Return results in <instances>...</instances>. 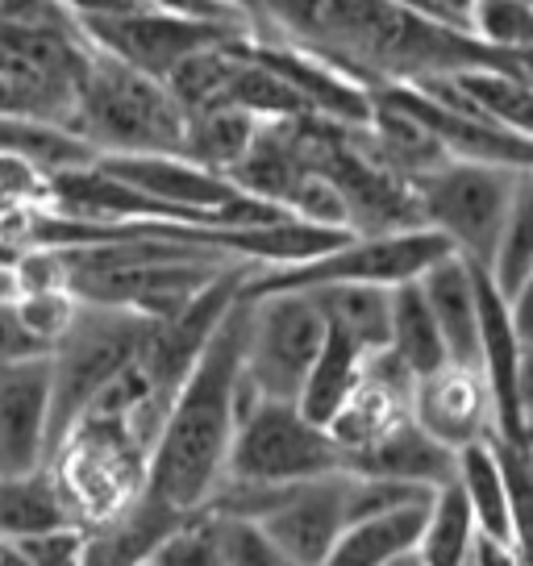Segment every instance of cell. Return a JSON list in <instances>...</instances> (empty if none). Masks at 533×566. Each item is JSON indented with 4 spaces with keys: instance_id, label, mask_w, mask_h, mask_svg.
I'll return each mask as SVG.
<instances>
[{
    "instance_id": "cell-34",
    "label": "cell",
    "mask_w": 533,
    "mask_h": 566,
    "mask_svg": "<svg viewBox=\"0 0 533 566\" xmlns=\"http://www.w3.org/2000/svg\"><path fill=\"white\" fill-rule=\"evenodd\" d=\"M84 525H67V530H51L25 537V542H9L18 546L21 558H30L34 566H84Z\"/></svg>"
},
{
    "instance_id": "cell-10",
    "label": "cell",
    "mask_w": 533,
    "mask_h": 566,
    "mask_svg": "<svg viewBox=\"0 0 533 566\" xmlns=\"http://www.w3.org/2000/svg\"><path fill=\"white\" fill-rule=\"evenodd\" d=\"M84 34L92 38V46L159 80H167L188 54L250 38L247 30L226 25V21L184 18V13H167L150 4L129 9V13H108V18H84Z\"/></svg>"
},
{
    "instance_id": "cell-32",
    "label": "cell",
    "mask_w": 533,
    "mask_h": 566,
    "mask_svg": "<svg viewBox=\"0 0 533 566\" xmlns=\"http://www.w3.org/2000/svg\"><path fill=\"white\" fill-rule=\"evenodd\" d=\"M84 301L75 296L72 287H38V292H18V313L30 325V334L46 342V350H54L67 329L75 325Z\"/></svg>"
},
{
    "instance_id": "cell-43",
    "label": "cell",
    "mask_w": 533,
    "mask_h": 566,
    "mask_svg": "<svg viewBox=\"0 0 533 566\" xmlns=\"http://www.w3.org/2000/svg\"><path fill=\"white\" fill-rule=\"evenodd\" d=\"M0 117H25V105H21L18 88L0 75Z\"/></svg>"
},
{
    "instance_id": "cell-28",
    "label": "cell",
    "mask_w": 533,
    "mask_h": 566,
    "mask_svg": "<svg viewBox=\"0 0 533 566\" xmlns=\"http://www.w3.org/2000/svg\"><path fill=\"white\" fill-rule=\"evenodd\" d=\"M263 122L250 117L247 108L238 105H213L205 113L188 117V134H184V155L205 167H217L230 176L238 163L247 159V150L254 146Z\"/></svg>"
},
{
    "instance_id": "cell-13",
    "label": "cell",
    "mask_w": 533,
    "mask_h": 566,
    "mask_svg": "<svg viewBox=\"0 0 533 566\" xmlns=\"http://www.w3.org/2000/svg\"><path fill=\"white\" fill-rule=\"evenodd\" d=\"M247 51L254 54V59H263L266 67L280 71L288 84L309 101V108H313L317 117L355 125V129L372 125L375 92L367 88L358 75L338 67L334 59L309 51V46H296V42H280V38H250Z\"/></svg>"
},
{
    "instance_id": "cell-27",
    "label": "cell",
    "mask_w": 533,
    "mask_h": 566,
    "mask_svg": "<svg viewBox=\"0 0 533 566\" xmlns=\"http://www.w3.org/2000/svg\"><path fill=\"white\" fill-rule=\"evenodd\" d=\"M405 417H412V396L372 379L367 367H363V384H358V391L346 400V408L334 417L330 433L338 438V446L346 450V459H351V454L379 442L384 433H391Z\"/></svg>"
},
{
    "instance_id": "cell-6",
    "label": "cell",
    "mask_w": 533,
    "mask_h": 566,
    "mask_svg": "<svg viewBox=\"0 0 533 566\" xmlns=\"http://www.w3.org/2000/svg\"><path fill=\"white\" fill-rule=\"evenodd\" d=\"M450 242L433 226L396 233H355L342 247L325 250L309 263L292 266H254L247 280L250 296L266 292H309L321 283H384L400 287L409 280H421L429 266L450 254Z\"/></svg>"
},
{
    "instance_id": "cell-45",
    "label": "cell",
    "mask_w": 533,
    "mask_h": 566,
    "mask_svg": "<svg viewBox=\"0 0 533 566\" xmlns=\"http://www.w3.org/2000/svg\"><path fill=\"white\" fill-rule=\"evenodd\" d=\"M530 438H533V424H530Z\"/></svg>"
},
{
    "instance_id": "cell-29",
    "label": "cell",
    "mask_w": 533,
    "mask_h": 566,
    "mask_svg": "<svg viewBox=\"0 0 533 566\" xmlns=\"http://www.w3.org/2000/svg\"><path fill=\"white\" fill-rule=\"evenodd\" d=\"M488 271H492V280H497V287L509 301L521 292V283L530 280V271H533V167L521 176V184H516L513 209H509L504 226H500V238H497V247H492Z\"/></svg>"
},
{
    "instance_id": "cell-31",
    "label": "cell",
    "mask_w": 533,
    "mask_h": 566,
    "mask_svg": "<svg viewBox=\"0 0 533 566\" xmlns=\"http://www.w3.org/2000/svg\"><path fill=\"white\" fill-rule=\"evenodd\" d=\"M471 34L513 59L533 51V0H475Z\"/></svg>"
},
{
    "instance_id": "cell-15",
    "label": "cell",
    "mask_w": 533,
    "mask_h": 566,
    "mask_svg": "<svg viewBox=\"0 0 533 566\" xmlns=\"http://www.w3.org/2000/svg\"><path fill=\"white\" fill-rule=\"evenodd\" d=\"M433 317L442 325L446 350L454 367H471L483 375V334H480V287H475V263L462 259L459 250H450L446 259L429 266L421 275Z\"/></svg>"
},
{
    "instance_id": "cell-22",
    "label": "cell",
    "mask_w": 533,
    "mask_h": 566,
    "mask_svg": "<svg viewBox=\"0 0 533 566\" xmlns=\"http://www.w3.org/2000/svg\"><path fill=\"white\" fill-rule=\"evenodd\" d=\"M330 329L351 334L358 346L379 350L391 342V287L384 283H321L309 287Z\"/></svg>"
},
{
    "instance_id": "cell-17",
    "label": "cell",
    "mask_w": 533,
    "mask_h": 566,
    "mask_svg": "<svg viewBox=\"0 0 533 566\" xmlns=\"http://www.w3.org/2000/svg\"><path fill=\"white\" fill-rule=\"evenodd\" d=\"M192 513H179L146 488L134 504H125L117 516L92 525L84 537V566H146L155 549L171 537Z\"/></svg>"
},
{
    "instance_id": "cell-14",
    "label": "cell",
    "mask_w": 533,
    "mask_h": 566,
    "mask_svg": "<svg viewBox=\"0 0 533 566\" xmlns=\"http://www.w3.org/2000/svg\"><path fill=\"white\" fill-rule=\"evenodd\" d=\"M412 417L459 454L467 446L488 442L497 433V405H492L488 379L471 367H454V363L417 384Z\"/></svg>"
},
{
    "instance_id": "cell-4",
    "label": "cell",
    "mask_w": 533,
    "mask_h": 566,
    "mask_svg": "<svg viewBox=\"0 0 533 566\" xmlns=\"http://www.w3.org/2000/svg\"><path fill=\"white\" fill-rule=\"evenodd\" d=\"M150 329L155 321L134 308L84 301L67 337L51 350V459L75 429V421L96 405V396L113 379H122L134 363H143Z\"/></svg>"
},
{
    "instance_id": "cell-24",
    "label": "cell",
    "mask_w": 533,
    "mask_h": 566,
    "mask_svg": "<svg viewBox=\"0 0 533 566\" xmlns=\"http://www.w3.org/2000/svg\"><path fill=\"white\" fill-rule=\"evenodd\" d=\"M388 346L409 363L417 379H426V375L450 367L442 325L433 317V308H429L426 292H421L417 280L391 287V342Z\"/></svg>"
},
{
    "instance_id": "cell-41",
    "label": "cell",
    "mask_w": 533,
    "mask_h": 566,
    "mask_svg": "<svg viewBox=\"0 0 533 566\" xmlns=\"http://www.w3.org/2000/svg\"><path fill=\"white\" fill-rule=\"evenodd\" d=\"M513 313H516V325H521V337L530 342L533 337V271H530V280L521 283V292L513 296Z\"/></svg>"
},
{
    "instance_id": "cell-38",
    "label": "cell",
    "mask_w": 533,
    "mask_h": 566,
    "mask_svg": "<svg viewBox=\"0 0 533 566\" xmlns=\"http://www.w3.org/2000/svg\"><path fill=\"white\" fill-rule=\"evenodd\" d=\"M150 9H167V13H184V18H205V21H226L250 34V13L238 0H143Z\"/></svg>"
},
{
    "instance_id": "cell-35",
    "label": "cell",
    "mask_w": 533,
    "mask_h": 566,
    "mask_svg": "<svg viewBox=\"0 0 533 566\" xmlns=\"http://www.w3.org/2000/svg\"><path fill=\"white\" fill-rule=\"evenodd\" d=\"M230 530V566H301L275 546L259 521H233L226 516Z\"/></svg>"
},
{
    "instance_id": "cell-37",
    "label": "cell",
    "mask_w": 533,
    "mask_h": 566,
    "mask_svg": "<svg viewBox=\"0 0 533 566\" xmlns=\"http://www.w3.org/2000/svg\"><path fill=\"white\" fill-rule=\"evenodd\" d=\"M42 354H51V350H46V342L30 334V325L21 321L18 296H13V301H0V367L25 363V358H42Z\"/></svg>"
},
{
    "instance_id": "cell-16",
    "label": "cell",
    "mask_w": 533,
    "mask_h": 566,
    "mask_svg": "<svg viewBox=\"0 0 533 566\" xmlns=\"http://www.w3.org/2000/svg\"><path fill=\"white\" fill-rule=\"evenodd\" d=\"M351 475H379V479H400V483H417L438 492L450 479H459V450L438 442L417 417H405L391 433H384L375 446L358 450L346 459Z\"/></svg>"
},
{
    "instance_id": "cell-36",
    "label": "cell",
    "mask_w": 533,
    "mask_h": 566,
    "mask_svg": "<svg viewBox=\"0 0 533 566\" xmlns=\"http://www.w3.org/2000/svg\"><path fill=\"white\" fill-rule=\"evenodd\" d=\"M0 25H51V30H80L63 0H0Z\"/></svg>"
},
{
    "instance_id": "cell-9",
    "label": "cell",
    "mask_w": 533,
    "mask_h": 566,
    "mask_svg": "<svg viewBox=\"0 0 533 566\" xmlns=\"http://www.w3.org/2000/svg\"><path fill=\"white\" fill-rule=\"evenodd\" d=\"M250 301H254L247 337L250 384L266 400H296L330 334L325 317L309 292H266Z\"/></svg>"
},
{
    "instance_id": "cell-7",
    "label": "cell",
    "mask_w": 533,
    "mask_h": 566,
    "mask_svg": "<svg viewBox=\"0 0 533 566\" xmlns=\"http://www.w3.org/2000/svg\"><path fill=\"white\" fill-rule=\"evenodd\" d=\"M530 167H504V163L450 159L426 179H417V200L426 226L442 233L462 259L488 266L500 226L513 209L516 184Z\"/></svg>"
},
{
    "instance_id": "cell-33",
    "label": "cell",
    "mask_w": 533,
    "mask_h": 566,
    "mask_svg": "<svg viewBox=\"0 0 533 566\" xmlns=\"http://www.w3.org/2000/svg\"><path fill=\"white\" fill-rule=\"evenodd\" d=\"M288 212L292 217H301V221H313V226H325V230H351V205H346V196L334 179L317 171V167H309V176L296 184V192L288 200Z\"/></svg>"
},
{
    "instance_id": "cell-42",
    "label": "cell",
    "mask_w": 533,
    "mask_h": 566,
    "mask_svg": "<svg viewBox=\"0 0 533 566\" xmlns=\"http://www.w3.org/2000/svg\"><path fill=\"white\" fill-rule=\"evenodd\" d=\"M521 405H525V417L533 424V337L521 350Z\"/></svg>"
},
{
    "instance_id": "cell-8",
    "label": "cell",
    "mask_w": 533,
    "mask_h": 566,
    "mask_svg": "<svg viewBox=\"0 0 533 566\" xmlns=\"http://www.w3.org/2000/svg\"><path fill=\"white\" fill-rule=\"evenodd\" d=\"M346 471V450L325 424L309 421L296 400H263L238 424L230 479L247 483H309Z\"/></svg>"
},
{
    "instance_id": "cell-18",
    "label": "cell",
    "mask_w": 533,
    "mask_h": 566,
    "mask_svg": "<svg viewBox=\"0 0 533 566\" xmlns=\"http://www.w3.org/2000/svg\"><path fill=\"white\" fill-rule=\"evenodd\" d=\"M429 504H433V495L355 521L351 530L342 533V542L334 546L325 566H391L417 554L421 537H426Z\"/></svg>"
},
{
    "instance_id": "cell-5",
    "label": "cell",
    "mask_w": 533,
    "mask_h": 566,
    "mask_svg": "<svg viewBox=\"0 0 533 566\" xmlns=\"http://www.w3.org/2000/svg\"><path fill=\"white\" fill-rule=\"evenodd\" d=\"M51 467L75 525L92 530L146 492L150 446L138 438L129 417H80L54 450Z\"/></svg>"
},
{
    "instance_id": "cell-21",
    "label": "cell",
    "mask_w": 533,
    "mask_h": 566,
    "mask_svg": "<svg viewBox=\"0 0 533 566\" xmlns=\"http://www.w3.org/2000/svg\"><path fill=\"white\" fill-rule=\"evenodd\" d=\"M309 176V163H304L301 146L292 138L288 122H271L259 129L254 146L247 150V159L230 171V179L242 188V192L259 196V200H271L288 209V200L296 192V184Z\"/></svg>"
},
{
    "instance_id": "cell-26",
    "label": "cell",
    "mask_w": 533,
    "mask_h": 566,
    "mask_svg": "<svg viewBox=\"0 0 533 566\" xmlns=\"http://www.w3.org/2000/svg\"><path fill=\"white\" fill-rule=\"evenodd\" d=\"M480 546V521L471 513V500L462 492L459 479L433 492L426 521V537L417 546L421 566H471Z\"/></svg>"
},
{
    "instance_id": "cell-1",
    "label": "cell",
    "mask_w": 533,
    "mask_h": 566,
    "mask_svg": "<svg viewBox=\"0 0 533 566\" xmlns=\"http://www.w3.org/2000/svg\"><path fill=\"white\" fill-rule=\"evenodd\" d=\"M250 13V38H280L334 59L367 88L421 84L462 67H516L513 54L471 30L421 18L400 0H238Z\"/></svg>"
},
{
    "instance_id": "cell-20",
    "label": "cell",
    "mask_w": 533,
    "mask_h": 566,
    "mask_svg": "<svg viewBox=\"0 0 533 566\" xmlns=\"http://www.w3.org/2000/svg\"><path fill=\"white\" fill-rule=\"evenodd\" d=\"M325 329H330V325H325ZM367 354L372 350L358 346L351 334H338V329L325 334V346H321L317 363H313V371H309L301 396H296V405H301V412L309 421L325 424V429L334 424V417L346 408V400H351L358 391V384H363Z\"/></svg>"
},
{
    "instance_id": "cell-44",
    "label": "cell",
    "mask_w": 533,
    "mask_h": 566,
    "mask_svg": "<svg viewBox=\"0 0 533 566\" xmlns=\"http://www.w3.org/2000/svg\"><path fill=\"white\" fill-rule=\"evenodd\" d=\"M18 296V275H13V259L0 263V301H13Z\"/></svg>"
},
{
    "instance_id": "cell-46",
    "label": "cell",
    "mask_w": 533,
    "mask_h": 566,
    "mask_svg": "<svg viewBox=\"0 0 533 566\" xmlns=\"http://www.w3.org/2000/svg\"><path fill=\"white\" fill-rule=\"evenodd\" d=\"M146 566H150V563H146Z\"/></svg>"
},
{
    "instance_id": "cell-2",
    "label": "cell",
    "mask_w": 533,
    "mask_h": 566,
    "mask_svg": "<svg viewBox=\"0 0 533 566\" xmlns=\"http://www.w3.org/2000/svg\"><path fill=\"white\" fill-rule=\"evenodd\" d=\"M254 301L242 296L226 313L209 350L200 354L192 375L184 379L176 405L163 421V433L150 450L146 488L176 504L179 513H196L209 504L217 483L226 479L238 433V379L247 367V337Z\"/></svg>"
},
{
    "instance_id": "cell-40",
    "label": "cell",
    "mask_w": 533,
    "mask_h": 566,
    "mask_svg": "<svg viewBox=\"0 0 533 566\" xmlns=\"http://www.w3.org/2000/svg\"><path fill=\"white\" fill-rule=\"evenodd\" d=\"M75 18H108V13H129V9H143V0H63Z\"/></svg>"
},
{
    "instance_id": "cell-12",
    "label": "cell",
    "mask_w": 533,
    "mask_h": 566,
    "mask_svg": "<svg viewBox=\"0 0 533 566\" xmlns=\"http://www.w3.org/2000/svg\"><path fill=\"white\" fill-rule=\"evenodd\" d=\"M51 354L0 367V479L51 467Z\"/></svg>"
},
{
    "instance_id": "cell-11",
    "label": "cell",
    "mask_w": 533,
    "mask_h": 566,
    "mask_svg": "<svg viewBox=\"0 0 533 566\" xmlns=\"http://www.w3.org/2000/svg\"><path fill=\"white\" fill-rule=\"evenodd\" d=\"M259 525L288 558L301 566H325L342 533L351 530V471L296 483Z\"/></svg>"
},
{
    "instance_id": "cell-23",
    "label": "cell",
    "mask_w": 533,
    "mask_h": 566,
    "mask_svg": "<svg viewBox=\"0 0 533 566\" xmlns=\"http://www.w3.org/2000/svg\"><path fill=\"white\" fill-rule=\"evenodd\" d=\"M459 483L467 500H471V513L480 521V533L492 542L513 546V495H509V479L500 467L497 442H475L459 454ZM516 549V546H513Z\"/></svg>"
},
{
    "instance_id": "cell-39",
    "label": "cell",
    "mask_w": 533,
    "mask_h": 566,
    "mask_svg": "<svg viewBox=\"0 0 533 566\" xmlns=\"http://www.w3.org/2000/svg\"><path fill=\"white\" fill-rule=\"evenodd\" d=\"M400 4H409L421 18L459 25V30H471V9H475V0H400Z\"/></svg>"
},
{
    "instance_id": "cell-25",
    "label": "cell",
    "mask_w": 533,
    "mask_h": 566,
    "mask_svg": "<svg viewBox=\"0 0 533 566\" xmlns=\"http://www.w3.org/2000/svg\"><path fill=\"white\" fill-rule=\"evenodd\" d=\"M450 84L467 105H475L488 122L533 138V80L509 67H462L450 71Z\"/></svg>"
},
{
    "instance_id": "cell-3",
    "label": "cell",
    "mask_w": 533,
    "mask_h": 566,
    "mask_svg": "<svg viewBox=\"0 0 533 566\" xmlns=\"http://www.w3.org/2000/svg\"><path fill=\"white\" fill-rule=\"evenodd\" d=\"M72 134H80L96 155H184L188 113L159 75H146L96 46L88 80L75 101Z\"/></svg>"
},
{
    "instance_id": "cell-30",
    "label": "cell",
    "mask_w": 533,
    "mask_h": 566,
    "mask_svg": "<svg viewBox=\"0 0 533 566\" xmlns=\"http://www.w3.org/2000/svg\"><path fill=\"white\" fill-rule=\"evenodd\" d=\"M150 566H230V530L226 516L196 509L159 549Z\"/></svg>"
},
{
    "instance_id": "cell-19",
    "label": "cell",
    "mask_w": 533,
    "mask_h": 566,
    "mask_svg": "<svg viewBox=\"0 0 533 566\" xmlns=\"http://www.w3.org/2000/svg\"><path fill=\"white\" fill-rule=\"evenodd\" d=\"M67 525H75V516L67 509L54 467L0 479V542H25L38 533L67 530Z\"/></svg>"
}]
</instances>
